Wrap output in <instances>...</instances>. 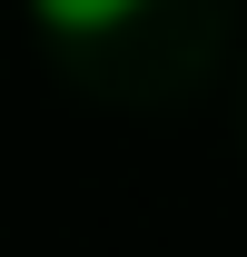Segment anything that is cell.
Wrapping results in <instances>:
<instances>
[{
	"label": "cell",
	"mask_w": 247,
	"mask_h": 257,
	"mask_svg": "<svg viewBox=\"0 0 247 257\" xmlns=\"http://www.w3.org/2000/svg\"><path fill=\"white\" fill-rule=\"evenodd\" d=\"M40 10V30H60V40H99V30H119L129 10H149V0H30Z\"/></svg>",
	"instance_id": "6da1fadb"
}]
</instances>
